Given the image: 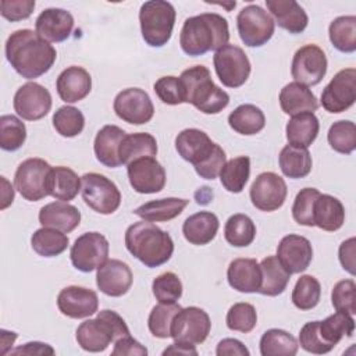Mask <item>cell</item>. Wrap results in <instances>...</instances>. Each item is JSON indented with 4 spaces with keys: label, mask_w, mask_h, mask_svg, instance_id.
Here are the masks:
<instances>
[{
    "label": "cell",
    "mask_w": 356,
    "mask_h": 356,
    "mask_svg": "<svg viewBox=\"0 0 356 356\" xmlns=\"http://www.w3.org/2000/svg\"><path fill=\"white\" fill-rule=\"evenodd\" d=\"M6 58L25 79H35L46 74L57 58L56 49L36 31L18 29L6 40Z\"/></svg>",
    "instance_id": "6da1fadb"
},
{
    "label": "cell",
    "mask_w": 356,
    "mask_h": 356,
    "mask_svg": "<svg viewBox=\"0 0 356 356\" xmlns=\"http://www.w3.org/2000/svg\"><path fill=\"white\" fill-rule=\"evenodd\" d=\"M228 22L216 13H203L186 18L179 33L182 51L192 57L203 56L211 50L217 51L228 44Z\"/></svg>",
    "instance_id": "7a4b0ae2"
},
{
    "label": "cell",
    "mask_w": 356,
    "mask_h": 356,
    "mask_svg": "<svg viewBox=\"0 0 356 356\" xmlns=\"http://www.w3.org/2000/svg\"><path fill=\"white\" fill-rule=\"evenodd\" d=\"M175 149L185 161L193 164L196 174L204 179L217 178L227 163L222 147L197 128L181 131L175 138Z\"/></svg>",
    "instance_id": "3957f363"
},
{
    "label": "cell",
    "mask_w": 356,
    "mask_h": 356,
    "mask_svg": "<svg viewBox=\"0 0 356 356\" xmlns=\"http://www.w3.org/2000/svg\"><path fill=\"white\" fill-rule=\"evenodd\" d=\"M125 248L149 268L167 263L174 253V242L168 232L150 221H138L125 231Z\"/></svg>",
    "instance_id": "277c9868"
},
{
    "label": "cell",
    "mask_w": 356,
    "mask_h": 356,
    "mask_svg": "<svg viewBox=\"0 0 356 356\" xmlns=\"http://www.w3.org/2000/svg\"><path fill=\"white\" fill-rule=\"evenodd\" d=\"M184 90V103L192 104L204 114H217L229 103V95L218 88L209 68L204 65H193L179 75Z\"/></svg>",
    "instance_id": "5b68a950"
},
{
    "label": "cell",
    "mask_w": 356,
    "mask_h": 356,
    "mask_svg": "<svg viewBox=\"0 0 356 356\" xmlns=\"http://www.w3.org/2000/svg\"><path fill=\"white\" fill-rule=\"evenodd\" d=\"M129 328L114 310H102L96 318L85 320L76 328V342L86 352H103L111 342L128 337Z\"/></svg>",
    "instance_id": "8992f818"
},
{
    "label": "cell",
    "mask_w": 356,
    "mask_h": 356,
    "mask_svg": "<svg viewBox=\"0 0 356 356\" xmlns=\"http://www.w3.org/2000/svg\"><path fill=\"white\" fill-rule=\"evenodd\" d=\"M175 8L164 0L145 1L139 10L143 40L152 47H161L171 39L175 24Z\"/></svg>",
    "instance_id": "52a82bcc"
},
{
    "label": "cell",
    "mask_w": 356,
    "mask_h": 356,
    "mask_svg": "<svg viewBox=\"0 0 356 356\" xmlns=\"http://www.w3.org/2000/svg\"><path fill=\"white\" fill-rule=\"evenodd\" d=\"M81 195L86 206L99 214H113L121 204V192L106 175L86 172L81 177Z\"/></svg>",
    "instance_id": "ba28073f"
},
{
    "label": "cell",
    "mask_w": 356,
    "mask_h": 356,
    "mask_svg": "<svg viewBox=\"0 0 356 356\" xmlns=\"http://www.w3.org/2000/svg\"><path fill=\"white\" fill-rule=\"evenodd\" d=\"M236 28L241 40L246 46L260 47L273 38L275 22L263 7L249 4L238 13Z\"/></svg>",
    "instance_id": "9c48e42d"
},
{
    "label": "cell",
    "mask_w": 356,
    "mask_h": 356,
    "mask_svg": "<svg viewBox=\"0 0 356 356\" xmlns=\"http://www.w3.org/2000/svg\"><path fill=\"white\" fill-rule=\"evenodd\" d=\"M213 64L221 83L232 89L242 86L252 70L246 53L239 46L229 43L214 53Z\"/></svg>",
    "instance_id": "30bf717a"
},
{
    "label": "cell",
    "mask_w": 356,
    "mask_h": 356,
    "mask_svg": "<svg viewBox=\"0 0 356 356\" xmlns=\"http://www.w3.org/2000/svg\"><path fill=\"white\" fill-rule=\"evenodd\" d=\"M51 165L39 157L24 160L15 171L14 185L19 195L29 202H38L47 193V177Z\"/></svg>",
    "instance_id": "8fae6325"
},
{
    "label": "cell",
    "mask_w": 356,
    "mask_h": 356,
    "mask_svg": "<svg viewBox=\"0 0 356 356\" xmlns=\"http://www.w3.org/2000/svg\"><path fill=\"white\" fill-rule=\"evenodd\" d=\"M210 328V317L203 309L197 306L182 307L172 318L171 338L177 342L199 345L207 339Z\"/></svg>",
    "instance_id": "7c38bea8"
},
{
    "label": "cell",
    "mask_w": 356,
    "mask_h": 356,
    "mask_svg": "<svg viewBox=\"0 0 356 356\" xmlns=\"http://www.w3.org/2000/svg\"><path fill=\"white\" fill-rule=\"evenodd\" d=\"M108 257V241L99 232H85L71 246L72 266L82 273L97 270Z\"/></svg>",
    "instance_id": "4fadbf2b"
},
{
    "label": "cell",
    "mask_w": 356,
    "mask_h": 356,
    "mask_svg": "<svg viewBox=\"0 0 356 356\" xmlns=\"http://www.w3.org/2000/svg\"><path fill=\"white\" fill-rule=\"evenodd\" d=\"M291 74L295 82L306 86H314L323 81L327 74V57L317 44H305L293 54Z\"/></svg>",
    "instance_id": "5bb4252c"
},
{
    "label": "cell",
    "mask_w": 356,
    "mask_h": 356,
    "mask_svg": "<svg viewBox=\"0 0 356 356\" xmlns=\"http://www.w3.org/2000/svg\"><path fill=\"white\" fill-rule=\"evenodd\" d=\"M356 100V70L338 71L321 93V106L325 111L338 114L346 111Z\"/></svg>",
    "instance_id": "9a60e30c"
},
{
    "label": "cell",
    "mask_w": 356,
    "mask_h": 356,
    "mask_svg": "<svg viewBox=\"0 0 356 356\" xmlns=\"http://www.w3.org/2000/svg\"><path fill=\"white\" fill-rule=\"evenodd\" d=\"M113 108L118 118L134 125L149 122L154 114V106L150 96L140 88L121 90L114 99Z\"/></svg>",
    "instance_id": "2e32d148"
},
{
    "label": "cell",
    "mask_w": 356,
    "mask_h": 356,
    "mask_svg": "<svg viewBox=\"0 0 356 356\" xmlns=\"http://www.w3.org/2000/svg\"><path fill=\"white\" fill-rule=\"evenodd\" d=\"M286 195L288 188L284 178L271 171L259 174L249 191L252 204L267 213L278 210L285 203Z\"/></svg>",
    "instance_id": "e0dca14e"
},
{
    "label": "cell",
    "mask_w": 356,
    "mask_h": 356,
    "mask_svg": "<svg viewBox=\"0 0 356 356\" xmlns=\"http://www.w3.org/2000/svg\"><path fill=\"white\" fill-rule=\"evenodd\" d=\"M50 92L38 82H26L14 95L15 113L26 121H38L49 114L51 108Z\"/></svg>",
    "instance_id": "ac0fdd59"
},
{
    "label": "cell",
    "mask_w": 356,
    "mask_h": 356,
    "mask_svg": "<svg viewBox=\"0 0 356 356\" xmlns=\"http://www.w3.org/2000/svg\"><path fill=\"white\" fill-rule=\"evenodd\" d=\"M127 172L131 186L138 193H157L165 186V170L153 156L134 160L127 165Z\"/></svg>",
    "instance_id": "d6986e66"
},
{
    "label": "cell",
    "mask_w": 356,
    "mask_h": 356,
    "mask_svg": "<svg viewBox=\"0 0 356 356\" xmlns=\"http://www.w3.org/2000/svg\"><path fill=\"white\" fill-rule=\"evenodd\" d=\"M57 307L61 314L70 318H86L97 313L99 298L93 289L70 285L60 291L57 296Z\"/></svg>",
    "instance_id": "ffe728a7"
},
{
    "label": "cell",
    "mask_w": 356,
    "mask_h": 356,
    "mask_svg": "<svg viewBox=\"0 0 356 356\" xmlns=\"http://www.w3.org/2000/svg\"><path fill=\"white\" fill-rule=\"evenodd\" d=\"M277 259L289 274H299L309 268L313 248L307 238L296 234L284 236L277 248Z\"/></svg>",
    "instance_id": "44dd1931"
},
{
    "label": "cell",
    "mask_w": 356,
    "mask_h": 356,
    "mask_svg": "<svg viewBox=\"0 0 356 356\" xmlns=\"http://www.w3.org/2000/svg\"><path fill=\"white\" fill-rule=\"evenodd\" d=\"M134 281L132 271L127 263L118 259H107L96 273V285L107 296L120 298L125 295Z\"/></svg>",
    "instance_id": "7402d4cb"
},
{
    "label": "cell",
    "mask_w": 356,
    "mask_h": 356,
    "mask_svg": "<svg viewBox=\"0 0 356 356\" xmlns=\"http://www.w3.org/2000/svg\"><path fill=\"white\" fill-rule=\"evenodd\" d=\"M35 29L49 43H60L70 38L74 29V17L64 8H46L38 15Z\"/></svg>",
    "instance_id": "603a6c76"
},
{
    "label": "cell",
    "mask_w": 356,
    "mask_h": 356,
    "mask_svg": "<svg viewBox=\"0 0 356 356\" xmlns=\"http://www.w3.org/2000/svg\"><path fill=\"white\" fill-rule=\"evenodd\" d=\"M56 89L63 102L76 103L90 93V74L82 67L71 65L58 75L56 81Z\"/></svg>",
    "instance_id": "cb8c5ba5"
},
{
    "label": "cell",
    "mask_w": 356,
    "mask_h": 356,
    "mask_svg": "<svg viewBox=\"0 0 356 356\" xmlns=\"http://www.w3.org/2000/svg\"><path fill=\"white\" fill-rule=\"evenodd\" d=\"M227 280L231 288L242 293H254L261 285V270L256 259L241 257L229 263Z\"/></svg>",
    "instance_id": "d4e9b609"
},
{
    "label": "cell",
    "mask_w": 356,
    "mask_h": 356,
    "mask_svg": "<svg viewBox=\"0 0 356 356\" xmlns=\"http://www.w3.org/2000/svg\"><path fill=\"white\" fill-rule=\"evenodd\" d=\"M125 136L127 134L122 128L117 125H104L96 134L93 143V152L97 161L110 168L120 167V147Z\"/></svg>",
    "instance_id": "484cf974"
},
{
    "label": "cell",
    "mask_w": 356,
    "mask_h": 356,
    "mask_svg": "<svg viewBox=\"0 0 356 356\" xmlns=\"http://www.w3.org/2000/svg\"><path fill=\"white\" fill-rule=\"evenodd\" d=\"M267 10L280 28L292 35L302 33L309 24V18L303 7L295 0H266Z\"/></svg>",
    "instance_id": "4316f807"
},
{
    "label": "cell",
    "mask_w": 356,
    "mask_h": 356,
    "mask_svg": "<svg viewBox=\"0 0 356 356\" xmlns=\"http://www.w3.org/2000/svg\"><path fill=\"white\" fill-rule=\"evenodd\" d=\"M39 222L42 224V227L54 228L64 234H68L79 225L81 211L68 202H51L40 209Z\"/></svg>",
    "instance_id": "83f0119b"
},
{
    "label": "cell",
    "mask_w": 356,
    "mask_h": 356,
    "mask_svg": "<svg viewBox=\"0 0 356 356\" xmlns=\"http://www.w3.org/2000/svg\"><path fill=\"white\" fill-rule=\"evenodd\" d=\"M280 106L288 115L300 113H314L318 108V102L309 86L299 82H289L280 92Z\"/></svg>",
    "instance_id": "f1b7e54d"
},
{
    "label": "cell",
    "mask_w": 356,
    "mask_h": 356,
    "mask_svg": "<svg viewBox=\"0 0 356 356\" xmlns=\"http://www.w3.org/2000/svg\"><path fill=\"white\" fill-rule=\"evenodd\" d=\"M218 217L211 211H197L189 216L182 224V234L192 245H207L211 242L218 231Z\"/></svg>",
    "instance_id": "f546056e"
},
{
    "label": "cell",
    "mask_w": 356,
    "mask_h": 356,
    "mask_svg": "<svg viewBox=\"0 0 356 356\" xmlns=\"http://www.w3.org/2000/svg\"><path fill=\"white\" fill-rule=\"evenodd\" d=\"M313 221L316 227L324 231H338L345 222V207L339 199L320 193L314 203Z\"/></svg>",
    "instance_id": "4dcf8cb0"
},
{
    "label": "cell",
    "mask_w": 356,
    "mask_h": 356,
    "mask_svg": "<svg viewBox=\"0 0 356 356\" xmlns=\"http://www.w3.org/2000/svg\"><path fill=\"white\" fill-rule=\"evenodd\" d=\"M81 192V178L64 165L51 167L47 177V193L56 200L70 202Z\"/></svg>",
    "instance_id": "1f68e13d"
},
{
    "label": "cell",
    "mask_w": 356,
    "mask_h": 356,
    "mask_svg": "<svg viewBox=\"0 0 356 356\" xmlns=\"http://www.w3.org/2000/svg\"><path fill=\"white\" fill-rule=\"evenodd\" d=\"M189 200L179 197H164L157 200H150L134 210V214L145 221L163 222L178 217L184 209L188 206Z\"/></svg>",
    "instance_id": "d6a6232c"
},
{
    "label": "cell",
    "mask_w": 356,
    "mask_h": 356,
    "mask_svg": "<svg viewBox=\"0 0 356 356\" xmlns=\"http://www.w3.org/2000/svg\"><path fill=\"white\" fill-rule=\"evenodd\" d=\"M320 131L318 118L314 113H300L292 115L285 127L288 143L298 147H309Z\"/></svg>",
    "instance_id": "836d02e7"
},
{
    "label": "cell",
    "mask_w": 356,
    "mask_h": 356,
    "mask_svg": "<svg viewBox=\"0 0 356 356\" xmlns=\"http://www.w3.org/2000/svg\"><path fill=\"white\" fill-rule=\"evenodd\" d=\"M261 285L259 293L266 296H278L285 289L291 280V274L282 267L277 256H267L260 263Z\"/></svg>",
    "instance_id": "e575fe53"
},
{
    "label": "cell",
    "mask_w": 356,
    "mask_h": 356,
    "mask_svg": "<svg viewBox=\"0 0 356 356\" xmlns=\"http://www.w3.org/2000/svg\"><path fill=\"white\" fill-rule=\"evenodd\" d=\"M280 168L282 174L292 179H300L312 171V156L306 147L286 145L280 152Z\"/></svg>",
    "instance_id": "d590c367"
},
{
    "label": "cell",
    "mask_w": 356,
    "mask_h": 356,
    "mask_svg": "<svg viewBox=\"0 0 356 356\" xmlns=\"http://www.w3.org/2000/svg\"><path fill=\"white\" fill-rule=\"evenodd\" d=\"M229 127L241 135H256L266 125V117L261 108L254 104H241L228 115Z\"/></svg>",
    "instance_id": "8d00e7d4"
},
{
    "label": "cell",
    "mask_w": 356,
    "mask_h": 356,
    "mask_svg": "<svg viewBox=\"0 0 356 356\" xmlns=\"http://www.w3.org/2000/svg\"><path fill=\"white\" fill-rule=\"evenodd\" d=\"M318 332L321 335V339L334 349L335 345L343 338V337H352L355 332V320L350 314L337 312L323 321H318Z\"/></svg>",
    "instance_id": "74e56055"
},
{
    "label": "cell",
    "mask_w": 356,
    "mask_h": 356,
    "mask_svg": "<svg viewBox=\"0 0 356 356\" xmlns=\"http://www.w3.org/2000/svg\"><path fill=\"white\" fill-rule=\"evenodd\" d=\"M261 356H295L299 343L293 335L285 330L270 328L260 338Z\"/></svg>",
    "instance_id": "f35d334b"
},
{
    "label": "cell",
    "mask_w": 356,
    "mask_h": 356,
    "mask_svg": "<svg viewBox=\"0 0 356 356\" xmlns=\"http://www.w3.org/2000/svg\"><path fill=\"white\" fill-rule=\"evenodd\" d=\"M68 245L70 239L64 232L49 227L36 229L31 238L32 249L42 257H56L67 250Z\"/></svg>",
    "instance_id": "ab89813d"
},
{
    "label": "cell",
    "mask_w": 356,
    "mask_h": 356,
    "mask_svg": "<svg viewBox=\"0 0 356 356\" xmlns=\"http://www.w3.org/2000/svg\"><path fill=\"white\" fill-rule=\"evenodd\" d=\"M157 154L156 138L147 132H135L124 138L120 147L121 164H129L136 159Z\"/></svg>",
    "instance_id": "60d3db41"
},
{
    "label": "cell",
    "mask_w": 356,
    "mask_h": 356,
    "mask_svg": "<svg viewBox=\"0 0 356 356\" xmlns=\"http://www.w3.org/2000/svg\"><path fill=\"white\" fill-rule=\"evenodd\" d=\"M328 36L332 46L342 53L356 50V17L342 15L335 18L328 28Z\"/></svg>",
    "instance_id": "b9f144b4"
},
{
    "label": "cell",
    "mask_w": 356,
    "mask_h": 356,
    "mask_svg": "<svg viewBox=\"0 0 356 356\" xmlns=\"http://www.w3.org/2000/svg\"><path fill=\"white\" fill-rule=\"evenodd\" d=\"M250 175V159L239 156L227 161L220 171L221 185L231 193H241Z\"/></svg>",
    "instance_id": "7bdbcfd3"
},
{
    "label": "cell",
    "mask_w": 356,
    "mask_h": 356,
    "mask_svg": "<svg viewBox=\"0 0 356 356\" xmlns=\"http://www.w3.org/2000/svg\"><path fill=\"white\" fill-rule=\"evenodd\" d=\"M256 236V225L246 214L238 213L231 216L224 227L225 241L235 248L249 246Z\"/></svg>",
    "instance_id": "ee69618b"
},
{
    "label": "cell",
    "mask_w": 356,
    "mask_h": 356,
    "mask_svg": "<svg viewBox=\"0 0 356 356\" xmlns=\"http://www.w3.org/2000/svg\"><path fill=\"white\" fill-rule=\"evenodd\" d=\"M321 296V285L313 275H300L292 291V303L299 310L314 309Z\"/></svg>",
    "instance_id": "f6af8a7d"
},
{
    "label": "cell",
    "mask_w": 356,
    "mask_h": 356,
    "mask_svg": "<svg viewBox=\"0 0 356 356\" xmlns=\"http://www.w3.org/2000/svg\"><path fill=\"white\" fill-rule=\"evenodd\" d=\"M26 139L25 124L13 114L0 117V147L6 152L18 150Z\"/></svg>",
    "instance_id": "bcb514c9"
},
{
    "label": "cell",
    "mask_w": 356,
    "mask_h": 356,
    "mask_svg": "<svg viewBox=\"0 0 356 356\" xmlns=\"http://www.w3.org/2000/svg\"><path fill=\"white\" fill-rule=\"evenodd\" d=\"M328 143L332 150L341 154H350L356 149V127L349 120L334 122L327 134Z\"/></svg>",
    "instance_id": "7dc6e473"
},
{
    "label": "cell",
    "mask_w": 356,
    "mask_h": 356,
    "mask_svg": "<svg viewBox=\"0 0 356 356\" xmlns=\"http://www.w3.org/2000/svg\"><path fill=\"white\" fill-rule=\"evenodd\" d=\"M182 307L175 303H160L154 306L147 318V327L153 337L164 339L171 338V323L174 316Z\"/></svg>",
    "instance_id": "c3c4849f"
},
{
    "label": "cell",
    "mask_w": 356,
    "mask_h": 356,
    "mask_svg": "<svg viewBox=\"0 0 356 356\" xmlns=\"http://www.w3.org/2000/svg\"><path fill=\"white\" fill-rule=\"evenodd\" d=\"M53 127L64 138H74L85 128V117L72 106H63L53 114Z\"/></svg>",
    "instance_id": "681fc988"
},
{
    "label": "cell",
    "mask_w": 356,
    "mask_h": 356,
    "mask_svg": "<svg viewBox=\"0 0 356 356\" xmlns=\"http://www.w3.org/2000/svg\"><path fill=\"white\" fill-rule=\"evenodd\" d=\"M225 323L232 331H239L243 334L250 332L257 324V313L254 306L246 302L232 305L227 312Z\"/></svg>",
    "instance_id": "f907efd6"
},
{
    "label": "cell",
    "mask_w": 356,
    "mask_h": 356,
    "mask_svg": "<svg viewBox=\"0 0 356 356\" xmlns=\"http://www.w3.org/2000/svg\"><path fill=\"white\" fill-rule=\"evenodd\" d=\"M152 291L160 303H175L182 296V282L175 273L167 271L153 280Z\"/></svg>",
    "instance_id": "816d5d0a"
},
{
    "label": "cell",
    "mask_w": 356,
    "mask_h": 356,
    "mask_svg": "<svg viewBox=\"0 0 356 356\" xmlns=\"http://www.w3.org/2000/svg\"><path fill=\"white\" fill-rule=\"evenodd\" d=\"M320 192L316 188H303L298 192L292 204V217L299 225L314 227L313 210Z\"/></svg>",
    "instance_id": "f5cc1de1"
},
{
    "label": "cell",
    "mask_w": 356,
    "mask_h": 356,
    "mask_svg": "<svg viewBox=\"0 0 356 356\" xmlns=\"http://www.w3.org/2000/svg\"><path fill=\"white\" fill-rule=\"evenodd\" d=\"M331 302L337 312L356 314V285L353 280L338 281L331 292Z\"/></svg>",
    "instance_id": "db71d44e"
},
{
    "label": "cell",
    "mask_w": 356,
    "mask_h": 356,
    "mask_svg": "<svg viewBox=\"0 0 356 356\" xmlns=\"http://www.w3.org/2000/svg\"><path fill=\"white\" fill-rule=\"evenodd\" d=\"M153 89L157 97L165 104L177 106L184 103V90L178 76H172V75L161 76L154 82Z\"/></svg>",
    "instance_id": "11a10c76"
},
{
    "label": "cell",
    "mask_w": 356,
    "mask_h": 356,
    "mask_svg": "<svg viewBox=\"0 0 356 356\" xmlns=\"http://www.w3.org/2000/svg\"><path fill=\"white\" fill-rule=\"evenodd\" d=\"M318 321H309L306 323L299 332V345L309 353L314 355H324L331 352L332 349L321 339L318 332Z\"/></svg>",
    "instance_id": "9f6ffc18"
},
{
    "label": "cell",
    "mask_w": 356,
    "mask_h": 356,
    "mask_svg": "<svg viewBox=\"0 0 356 356\" xmlns=\"http://www.w3.org/2000/svg\"><path fill=\"white\" fill-rule=\"evenodd\" d=\"M35 8V0H1L0 14L11 22L22 21L31 17Z\"/></svg>",
    "instance_id": "6f0895ef"
},
{
    "label": "cell",
    "mask_w": 356,
    "mask_h": 356,
    "mask_svg": "<svg viewBox=\"0 0 356 356\" xmlns=\"http://www.w3.org/2000/svg\"><path fill=\"white\" fill-rule=\"evenodd\" d=\"M111 355L113 356H146L147 349L140 342H138L131 335H128L114 342V349Z\"/></svg>",
    "instance_id": "680465c9"
},
{
    "label": "cell",
    "mask_w": 356,
    "mask_h": 356,
    "mask_svg": "<svg viewBox=\"0 0 356 356\" xmlns=\"http://www.w3.org/2000/svg\"><path fill=\"white\" fill-rule=\"evenodd\" d=\"M217 356H249V349L235 338H225L218 342L216 349Z\"/></svg>",
    "instance_id": "91938a15"
},
{
    "label": "cell",
    "mask_w": 356,
    "mask_h": 356,
    "mask_svg": "<svg viewBox=\"0 0 356 356\" xmlns=\"http://www.w3.org/2000/svg\"><path fill=\"white\" fill-rule=\"evenodd\" d=\"M355 245H356V239L349 238V239H346L341 243L339 250H338L339 261H341L343 270H346L352 275L356 274V270H355Z\"/></svg>",
    "instance_id": "94428289"
},
{
    "label": "cell",
    "mask_w": 356,
    "mask_h": 356,
    "mask_svg": "<svg viewBox=\"0 0 356 356\" xmlns=\"http://www.w3.org/2000/svg\"><path fill=\"white\" fill-rule=\"evenodd\" d=\"M10 355H54L56 350L49 345L43 342H26L15 349H11L8 352Z\"/></svg>",
    "instance_id": "6125c7cd"
},
{
    "label": "cell",
    "mask_w": 356,
    "mask_h": 356,
    "mask_svg": "<svg viewBox=\"0 0 356 356\" xmlns=\"http://www.w3.org/2000/svg\"><path fill=\"white\" fill-rule=\"evenodd\" d=\"M196 345L186 343V342H174L168 348L163 350V355H184V356H196L197 350L195 348Z\"/></svg>",
    "instance_id": "be15d7a7"
},
{
    "label": "cell",
    "mask_w": 356,
    "mask_h": 356,
    "mask_svg": "<svg viewBox=\"0 0 356 356\" xmlns=\"http://www.w3.org/2000/svg\"><path fill=\"white\" fill-rule=\"evenodd\" d=\"M1 185H3V191H1V206H0V209L4 210L14 202V189H13L11 184L6 179V177H1Z\"/></svg>",
    "instance_id": "e7e4bbea"
},
{
    "label": "cell",
    "mask_w": 356,
    "mask_h": 356,
    "mask_svg": "<svg viewBox=\"0 0 356 356\" xmlns=\"http://www.w3.org/2000/svg\"><path fill=\"white\" fill-rule=\"evenodd\" d=\"M15 339H17V334H15V332L1 330V353H3V355H7V353H8L7 346H13V343H14Z\"/></svg>",
    "instance_id": "03108f58"
}]
</instances>
